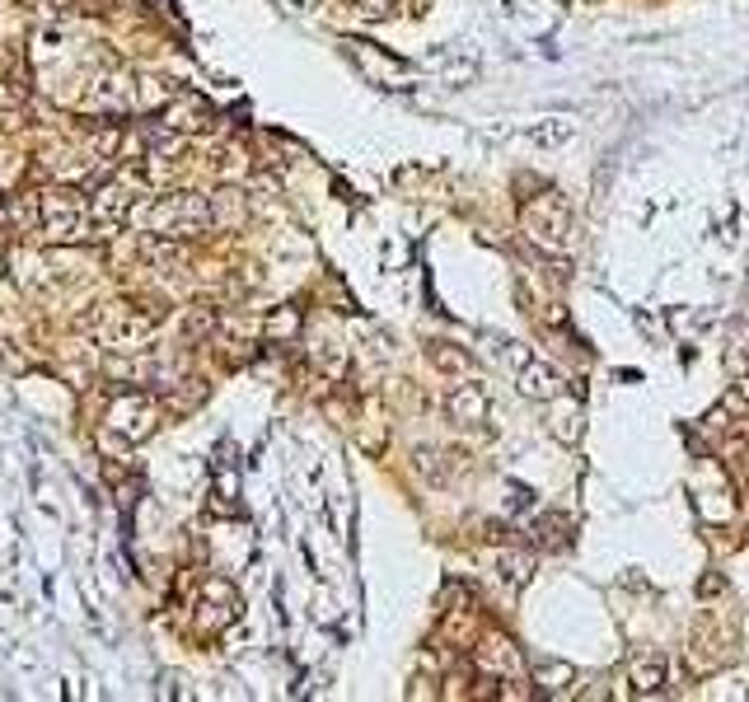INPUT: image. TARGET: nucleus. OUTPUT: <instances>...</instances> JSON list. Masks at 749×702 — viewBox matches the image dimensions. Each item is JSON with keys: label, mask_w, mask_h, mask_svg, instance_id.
<instances>
[{"label": "nucleus", "mask_w": 749, "mask_h": 702, "mask_svg": "<svg viewBox=\"0 0 749 702\" xmlns=\"http://www.w3.org/2000/svg\"><path fill=\"white\" fill-rule=\"evenodd\" d=\"M132 221L146 225L150 234L160 239H197L207 234L216 221H211V197H197V193H169L160 201H136L132 207Z\"/></svg>", "instance_id": "1"}, {"label": "nucleus", "mask_w": 749, "mask_h": 702, "mask_svg": "<svg viewBox=\"0 0 749 702\" xmlns=\"http://www.w3.org/2000/svg\"><path fill=\"white\" fill-rule=\"evenodd\" d=\"M520 225H525V239L539 244L543 254H567V248H572V234H576L572 207H567V197H562V193L535 197V201L525 207Z\"/></svg>", "instance_id": "2"}, {"label": "nucleus", "mask_w": 749, "mask_h": 702, "mask_svg": "<svg viewBox=\"0 0 749 702\" xmlns=\"http://www.w3.org/2000/svg\"><path fill=\"white\" fill-rule=\"evenodd\" d=\"M506 361L515 366V389L529 398V403H553L567 394V380H562V370H553L543 356L525 352L520 342H506Z\"/></svg>", "instance_id": "3"}, {"label": "nucleus", "mask_w": 749, "mask_h": 702, "mask_svg": "<svg viewBox=\"0 0 749 702\" xmlns=\"http://www.w3.org/2000/svg\"><path fill=\"white\" fill-rule=\"evenodd\" d=\"M89 323H99L103 347L113 352H146L155 337V319L140 315V309H94Z\"/></svg>", "instance_id": "4"}, {"label": "nucleus", "mask_w": 749, "mask_h": 702, "mask_svg": "<svg viewBox=\"0 0 749 702\" xmlns=\"http://www.w3.org/2000/svg\"><path fill=\"white\" fill-rule=\"evenodd\" d=\"M108 427H113L122 441H146L155 431V403L150 394H122L113 403V412H108Z\"/></svg>", "instance_id": "5"}, {"label": "nucleus", "mask_w": 749, "mask_h": 702, "mask_svg": "<svg viewBox=\"0 0 749 702\" xmlns=\"http://www.w3.org/2000/svg\"><path fill=\"white\" fill-rule=\"evenodd\" d=\"M445 408H450V417H455L459 427H482V421L492 417V394H488V384H482V380H455Z\"/></svg>", "instance_id": "6"}, {"label": "nucleus", "mask_w": 749, "mask_h": 702, "mask_svg": "<svg viewBox=\"0 0 749 702\" xmlns=\"http://www.w3.org/2000/svg\"><path fill=\"white\" fill-rule=\"evenodd\" d=\"M474 661H478L482 675H502V679H515L525 669L520 651H515L506 637H482V646L474 651Z\"/></svg>", "instance_id": "7"}, {"label": "nucleus", "mask_w": 749, "mask_h": 702, "mask_svg": "<svg viewBox=\"0 0 749 702\" xmlns=\"http://www.w3.org/2000/svg\"><path fill=\"white\" fill-rule=\"evenodd\" d=\"M81 215H85L81 193H66V187H57V193L42 197V221H47V230H52V234H71Z\"/></svg>", "instance_id": "8"}, {"label": "nucleus", "mask_w": 749, "mask_h": 702, "mask_svg": "<svg viewBox=\"0 0 749 702\" xmlns=\"http://www.w3.org/2000/svg\"><path fill=\"white\" fill-rule=\"evenodd\" d=\"M549 435L562 445H576L586 435V412H581V403H572L567 394L553 398L549 403Z\"/></svg>", "instance_id": "9"}, {"label": "nucleus", "mask_w": 749, "mask_h": 702, "mask_svg": "<svg viewBox=\"0 0 749 702\" xmlns=\"http://www.w3.org/2000/svg\"><path fill=\"white\" fill-rule=\"evenodd\" d=\"M132 207H136L132 187H127V183H113V187H103V193L89 201V215H94L99 225H108V221L122 225V221H132Z\"/></svg>", "instance_id": "10"}, {"label": "nucleus", "mask_w": 749, "mask_h": 702, "mask_svg": "<svg viewBox=\"0 0 749 702\" xmlns=\"http://www.w3.org/2000/svg\"><path fill=\"white\" fill-rule=\"evenodd\" d=\"M628 683L637 698H655L665 689V655H637L628 665Z\"/></svg>", "instance_id": "11"}, {"label": "nucleus", "mask_w": 749, "mask_h": 702, "mask_svg": "<svg viewBox=\"0 0 749 702\" xmlns=\"http://www.w3.org/2000/svg\"><path fill=\"white\" fill-rule=\"evenodd\" d=\"M164 127H174V132H201V127H211V108L201 103V99H179L164 113Z\"/></svg>", "instance_id": "12"}, {"label": "nucleus", "mask_w": 749, "mask_h": 702, "mask_svg": "<svg viewBox=\"0 0 749 702\" xmlns=\"http://www.w3.org/2000/svg\"><path fill=\"white\" fill-rule=\"evenodd\" d=\"M244 211H248V207H244V193H240V187L225 183V187H216V193H211V221H216V225H230V230L244 225Z\"/></svg>", "instance_id": "13"}, {"label": "nucleus", "mask_w": 749, "mask_h": 702, "mask_svg": "<svg viewBox=\"0 0 749 702\" xmlns=\"http://www.w3.org/2000/svg\"><path fill=\"white\" fill-rule=\"evenodd\" d=\"M431 366L441 370V374H450V380H459V374H468V352H459V347H450V342H431Z\"/></svg>", "instance_id": "14"}, {"label": "nucleus", "mask_w": 749, "mask_h": 702, "mask_svg": "<svg viewBox=\"0 0 749 702\" xmlns=\"http://www.w3.org/2000/svg\"><path fill=\"white\" fill-rule=\"evenodd\" d=\"M38 221H42V197H38V193H28V197H14V201H10V225L28 230V225H38Z\"/></svg>", "instance_id": "15"}, {"label": "nucleus", "mask_w": 749, "mask_h": 702, "mask_svg": "<svg viewBox=\"0 0 749 702\" xmlns=\"http://www.w3.org/2000/svg\"><path fill=\"white\" fill-rule=\"evenodd\" d=\"M118 140H122L118 127H99V132H94V155H103V160H108V155L118 150Z\"/></svg>", "instance_id": "16"}, {"label": "nucleus", "mask_w": 749, "mask_h": 702, "mask_svg": "<svg viewBox=\"0 0 749 702\" xmlns=\"http://www.w3.org/2000/svg\"><path fill=\"white\" fill-rule=\"evenodd\" d=\"M356 10H366V14H374V20H384V14H394L403 0H352Z\"/></svg>", "instance_id": "17"}, {"label": "nucleus", "mask_w": 749, "mask_h": 702, "mask_svg": "<svg viewBox=\"0 0 749 702\" xmlns=\"http://www.w3.org/2000/svg\"><path fill=\"white\" fill-rule=\"evenodd\" d=\"M730 408H740V412H749V374H740L736 384H730Z\"/></svg>", "instance_id": "18"}, {"label": "nucleus", "mask_w": 749, "mask_h": 702, "mask_svg": "<svg viewBox=\"0 0 749 702\" xmlns=\"http://www.w3.org/2000/svg\"><path fill=\"white\" fill-rule=\"evenodd\" d=\"M295 323H300V319H295V309H286V315H277V319L268 323V333H277V337H286V333H295Z\"/></svg>", "instance_id": "19"}, {"label": "nucleus", "mask_w": 749, "mask_h": 702, "mask_svg": "<svg viewBox=\"0 0 749 702\" xmlns=\"http://www.w3.org/2000/svg\"><path fill=\"white\" fill-rule=\"evenodd\" d=\"M201 333H211V315H193L183 323V337H201Z\"/></svg>", "instance_id": "20"}, {"label": "nucleus", "mask_w": 749, "mask_h": 702, "mask_svg": "<svg viewBox=\"0 0 749 702\" xmlns=\"http://www.w3.org/2000/svg\"><path fill=\"white\" fill-rule=\"evenodd\" d=\"M0 211H5V197H0Z\"/></svg>", "instance_id": "21"}]
</instances>
